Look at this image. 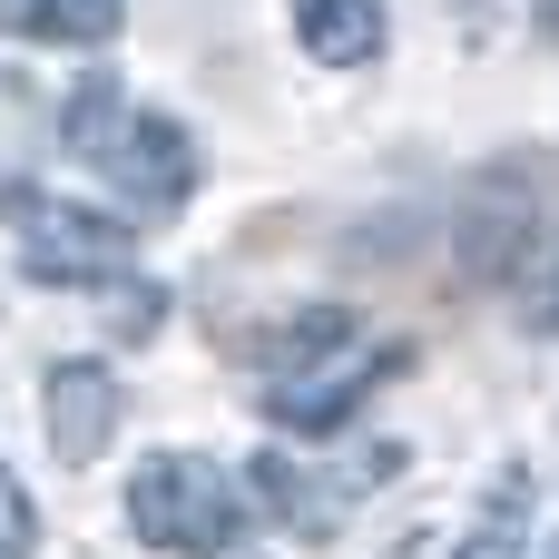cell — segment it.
Segmentation results:
<instances>
[{"mask_svg": "<svg viewBox=\"0 0 559 559\" xmlns=\"http://www.w3.org/2000/svg\"><path fill=\"white\" fill-rule=\"evenodd\" d=\"M128 521H138V540L147 550H177V559H226L246 540V491H236V472H216L206 452H157V462H138V481H128Z\"/></svg>", "mask_w": 559, "mask_h": 559, "instance_id": "obj_1", "label": "cell"}, {"mask_svg": "<svg viewBox=\"0 0 559 559\" xmlns=\"http://www.w3.org/2000/svg\"><path fill=\"white\" fill-rule=\"evenodd\" d=\"M10 216H20V255H29L39 285H118L128 255H138V236L118 216H88V206L29 197V187H10Z\"/></svg>", "mask_w": 559, "mask_h": 559, "instance_id": "obj_2", "label": "cell"}, {"mask_svg": "<svg viewBox=\"0 0 559 559\" xmlns=\"http://www.w3.org/2000/svg\"><path fill=\"white\" fill-rule=\"evenodd\" d=\"M98 167H108V187H118V197H138L147 216H177V206H187V187H197V147H187V128H177V118H157V108L118 118V128H108V147H98Z\"/></svg>", "mask_w": 559, "mask_h": 559, "instance_id": "obj_3", "label": "cell"}, {"mask_svg": "<svg viewBox=\"0 0 559 559\" xmlns=\"http://www.w3.org/2000/svg\"><path fill=\"white\" fill-rule=\"evenodd\" d=\"M393 472H403V452H354L344 472H305L295 452H265V462H255V491L275 501L285 531H295V521H305V531H334V521H344L373 481H393Z\"/></svg>", "mask_w": 559, "mask_h": 559, "instance_id": "obj_4", "label": "cell"}, {"mask_svg": "<svg viewBox=\"0 0 559 559\" xmlns=\"http://www.w3.org/2000/svg\"><path fill=\"white\" fill-rule=\"evenodd\" d=\"M531 236H540V197L521 187V167L481 177V197L462 206V275H481V285L531 275Z\"/></svg>", "mask_w": 559, "mask_h": 559, "instance_id": "obj_5", "label": "cell"}, {"mask_svg": "<svg viewBox=\"0 0 559 559\" xmlns=\"http://www.w3.org/2000/svg\"><path fill=\"white\" fill-rule=\"evenodd\" d=\"M383 373H403V354H324V364H305L295 383H275L265 393V413L275 423H295V432H334V423H354V403L383 383Z\"/></svg>", "mask_w": 559, "mask_h": 559, "instance_id": "obj_6", "label": "cell"}, {"mask_svg": "<svg viewBox=\"0 0 559 559\" xmlns=\"http://www.w3.org/2000/svg\"><path fill=\"white\" fill-rule=\"evenodd\" d=\"M39 403H49V452H59V462H98L108 432H118V403H128V393H118L108 364H59Z\"/></svg>", "mask_w": 559, "mask_h": 559, "instance_id": "obj_7", "label": "cell"}, {"mask_svg": "<svg viewBox=\"0 0 559 559\" xmlns=\"http://www.w3.org/2000/svg\"><path fill=\"white\" fill-rule=\"evenodd\" d=\"M128 20V0H0V29L49 39V49H108Z\"/></svg>", "mask_w": 559, "mask_h": 559, "instance_id": "obj_8", "label": "cell"}, {"mask_svg": "<svg viewBox=\"0 0 559 559\" xmlns=\"http://www.w3.org/2000/svg\"><path fill=\"white\" fill-rule=\"evenodd\" d=\"M295 39L324 69H354V59L383 49V0H295Z\"/></svg>", "mask_w": 559, "mask_h": 559, "instance_id": "obj_9", "label": "cell"}, {"mask_svg": "<svg viewBox=\"0 0 559 559\" xmlns=\"http://www.w3.org/2000/svg\"><path fill=\"white\" fill-rule=\"evenodd\" d=\"M521 501H531V472H501V481H491V521H481L452 559H521Z\"/></svg>", "mask_w": 559, "mask_h": 559, "instance_id": "obj_10", "label": "cell"}, {"mask_svg": "<svg viewBox=\"0 0 559 559\" xmlns=\"http://www.w3.org/2000/svg\"><path fill=\"white\" fill-rule=\"evenodd\" d=\"M108 128H118V88H108V79H88V88L59 108V138H69L79 157H98V147H108Z\"/></svg>", "mask_w": 559, "mask_h": 559, "instance_id": "obj_11", "label": "cell"}, {"mask_svg": "<svg viewBox=\"0 0 559 559\" xmlns=\"http://www.w3.org/2000/svg\"><path fill=\"white\" fill-rule=\"evenodd\" d=\"M157 324H167V295L157 285H108V334L118 344H147Z\"/></svg>", "mask_w": 559, "mask_h": 559, "instance_id": "obj_12", "label": "cell"}, {"mask_svg": "<svg viewBox=\"0 0 559 559\" xmlns=\"http://www.w3.org/2000/svg\"><path fill=\"white\" fill-rule=\"evenodd\" d=\"M29 540H39V521H29V501H20V481L0 472V559H29Z\"/></svg>", "mask_w": 559, "mask_h": 559, "instance_id": "obj_13", "label": "cell"}, {"mask_svg": "<svg viewBox=\"0 0 559 559\" xmlns=\"http://www.w3.org/2000/svg\"><path fill=\"white\" fill-rule=\"evenodd\" d=\"M531 324H559V265H550V285L531 295Z\"/></svg>", "mask_w": 559, "mask_h": 559, "instance_id": "obj_14", "label": "cell"}, {"mask_svg": "<svg viewBox=\"0 0 559 559\" xmlns=\"http://www.w3.org/2000/svg\"><path fill=\"white\" fill-rule=\"evenodd\" d=\"M531 10H540V20H550V29H559V0H531Z\"/></svg>", "mask_w": 559, "mask_h": 559, "instance_id": "obj_15", "label": "cell"}]
</instances>
